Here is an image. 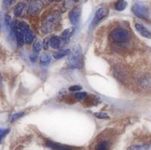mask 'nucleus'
Masks as SVG:
<instances>
[{
  "mask_svg": "<svg viewBox=\"0 0 151 150\" xmlns=\"http://www.w3.org/2000/svg\"><path fill=\"white\" fill-rule=\"evenodd\" d=\"M56 1H60V0H56Z\"/></svg>",
  "mask_w": 151,
  "mask_h": 150,
  "instance_id": "473e14b6",
  "label": "nucleus"
},
{
  "mask_svg": "<svg viewBox=\"0 0 151 150\" xmlns=\"http://www.w3.org/2000/svg\"><path fill=\"white\" fill-rule=\"evenodd\" d=\"M4 3L5 5L9 6L11 4H13V1H12V0H4Z\"/></svg>",
  "mask_w": 151,
  "mask_h": 150,
  "instance_id": "c85d7f7f",
  "label": "nucleus"
},
{
  "mask_svg": "<svg viewBox=\"0 0 151 150\" xmlns=\"http://www.w3.org/2000/svg\"><path fill=\"white\" fill-rule=\"evenodd\" d=\"M43 1L41 0H30L28 6V13L32 16L38 14L43 8Z\"/></svg>",
  "mask_w": 151,
  "mask_h": 150,
  "instance_id": "39448f33",
  "label": "nucleus"
},
{
  "mask_svg": "<svg viewBox=\"0 0 151 150\" xmlns=\"http://www.w3.org/2000/svg\"><path fill=\"white\" fill-rule=\"evenodd\" d=\"M73 34V29L72 28H68V29H65L61 34V40L63 41V42L66 43L69 41V38H71V36Z\"/></svg>",
  "mask_w": 151,
  "mask_h": 150,
  "instance_id": "9b49d317",
  "label": "nucleus"
},
{
  "mask_svg": "<svg viewBox=\"0 0 151 150\" xmlns=\"http://www.w3.org/2000/svg\"><path fill=\"white\" fill-rule=\"evenodd\" d=\"M67 58V64L71 68L80 69L82 66V54L80 47H75Z\"/></svg>",
  "mask_w": 151,
  "mask_h": 150,
  "instance_id": "f257e3e1",
  "label": "nucleus"
},
{
  "mask_svg": "<svg viewBox=\"0 0 151 150\" xmlns=\"http://www.w3.org/2000/svg\"><path fill=\"white\" fill-rule=\"evenodd\" d=\"M94 116L98 119H109V116L107 113H102V112H97V113H94Z\"/></svg>",
  "mask_w": 151,
  "mask_h": 150,
  "instance_id": "412c9836",
  "label": "nucleus"
},
{
  "mask_svg": "<svg viewBox=\"0 0 151 150\" xmlns=\"http://www.w3.org/2000/svg\"><path fill=\"white\" fill-rule=\"evenodd\" d=\"M47 147L53 150H74L73 147L64 144H59V143L54 142V141H48L46 143Z\"/></svg>",
  "mask_w": 151,
  "mask_h": 150,
  "instance_id": "6e6552de",
  "label": "nucleus"
},
{
  "mask_svg": "<svg viewBox=\"0 0 151 150\" xmlns=\"http://www.w3.org/2000/svg\"><path fill=\"white\" fill-rule=\"evenodd\" d=\"M109 143L107 141H103L99 143L95 147V150H109Z\"/></svg>",
  "mask_w": 151,
  "mask_h": 150,
  "instance_id": "dca6fc26",
  "label": "nucleus"
},
{
  "mask_svg": "<svg viewBox=\"0 0 151 150\" xmlns=\"http://www.w3.org/2000/svg\"><path fill=\"white\" fill-rule=\"evenodd\" d=\"M130 32L124 28H116L114 29L111 33V39L116 44H122L125 43L129 40Z\"/></svg>",
  "mask_w": 151,
  "mask_h": 150,
  "instance_id": "f03ea898",
  "label": "nucleus"
},
{
  "mask_svg": "<svg viewBox=\"0 0 151 150\" xmlns=\"http://www.w3.org/2000/svg\"><path fill=\"white\" fill-rule=\"evenodd\" d=\"M51 60V56L48 54H44L41 56L40 58V62L41 63H47Z\"/></svg>",
  "mask_w": 151,
  "mask_h": 150,
  "instance_id": "aec40b11",
  "label": "nucleus"
},
{
  "mask_svg": "<svg viewBox=\"0 0 151 150\" xmlns=\"http://www.w3.org/2000/svg\"><path fill=\"white\" fill-rule=\"evenodd\" d=\"M127 5H128V3H127V1L125 0H118L115 3L114 8L117 11H123L126 8Z\"/></svg>",
  "mask_w": 151,
  "mask_h": 150,
  "instance_id": "ddd939ff",
  "label": "nucleus"
},
{
  "mask_svg": "<svg viewBox=\"0 0 151 150\" xmlns=\"http://www.w3.org/2000/svg\"><path fill=\"white\" fill-rule=\"evenodd\" d=\"M82 89V87L80 86V85H72V86L69 87V90L71 91H81Z\"/></svg>",
  "mask_w": 151,
  "mask_h": 150,
  "instance_id": "a878e982",
  "label": "nucleus"
},
{
  "mask_svg": "<svg viewBox=\"0 0 151 150\" xmlns=\"http://www.w3.org/2000/svg\"><path fill=\"white\" fill-rule=\"evenodd\" d=\"M24 42L27 44H31L34 39L33 33L30 30H29L27 32H24Z\"/></svg>",
  "mask_w": 151,
  "mask_h": 150,
  "instance_id": "a211bd4d",
  "label": "nucleus"
},
{
  "mask_svg": "<svg viewBox=\"0 0 151 150\" xmlns=\"http://www.w3.org/2000/svg\"><path fill=\"white\" fill-rule=\"evenodd\" d=\"M132 12L135 16L139 18H141V19L147 20L149 18L148 9L145 6L141 4L137 3V4H134V6L132 7Z\"/></svg>",
  "mask_w": 151,
  "mask_h": 150,
  "instance_id": "20e7f679",
  "label": "nucleus"
},
{
  "mask_svg": "<svg viewBox=\"0 0 151 150\" xmlns=\"http://www.w3.org/2000/svg\"><path fill=\"white\" fill-rule=\"evenodd\" d=\"M24 7H25V4H24L23 2H19V4H16V7H15L14 8L15 16H17V17L20 16L21 15H22V12H23L24 9Z\"/></svg>",
  "mask_w": 151,
  "mask_h": 150,
  "instance_id": "2eb2a0df",
  "label": "nucleus"
},
{
  "mask_svg": "<svg viewBox=\"0 0 151 150\" xmlns=\"http://www.w3.org/2000/svg\"><path fill=\"white\" fill-rule=\"evenodd\" d=\"M15 30V35H16V41H17L18 44L19 46H22L24 42V34L23 32L19 29H14Z\"/></svg>",
  "mask_w": 151,
  "mask_h": 150,
  "instance_id": "9d476101",
  "label": "nucleus"
},
{
  "mask_svg": "<svg viewBox=\"0 0 151 150\" xmlns=\"http://www.w3.org/2000/svg\"><path fill=\"white\" fill-rule=\"evenodd\" d=\"M37 57H38V56H37V54H31L30 57H29V60H31L32 62H35L37 60Z\"/></svg>",
  "mask_w": 151,
  "mask_h": 150,
  "instance_id": "cd10ccee",
  "label": "nucleus"
},
{
  "mask_svg": "<svg viewBox=\"0 0 151 150\" xmlns=\"http://www.w3.org/2000/svg\"><path fill=\"white\" fill-rule=\"evenodd\" d=\"M23 115H24L23 112H21V113H15V114H13V116H11L10 121H11L12 122L14 121H16V119H19L20 117H22Z\"/></svg>",
  "mask_w": 151,
  "mask_h": 150,
  "instance_id": "393cba45",
  "label": "nucleus"
},
{
  "mask_svg": "<svg viewBox=\"0 0 151 150\" xmlns=\"http://www.w3.org/2000/svg\"><path fill=\"white\" fill-rule=\"evenodd\" d=\"M135 27L136 29L137 30V32H138L140 35H142L145 38L151 39V32L148 29H147L144 25L141 24L137 23L135 24Z\"/></svg>",
  "mask_w": 151,
  "mask_h": 150,
  "instance_id": "1a4fd4ad",
  "label": "nucleus"
},
{
  "mask_svg": "<svg viewBox=\"0 0 151 150\" xmlns=\"http://www.w3.org/2000/svg\"><path fill=\"white\" fill-rule=\"evenodd\" d=\"M49 44H50V41H48V39H44V44H43V46H44V49L45 50L48 49L49 48Z\"/></svg>",
  "mask_w": 151,
  "mask_h": 150,
  "instance_id": "bb28decb",
  "label": "nucleus"
},
{
  "mask_svg": "<svg viewBox=\"0 0 151 150\" xmlns=\"http://www.w3.org/2000/svg\"><path fill=\"white\" fill-rule=\"evenodd\" d=\"M16 1V0H12V1H13V2H14V1Z\"/></svg>",
  "mask_w": 151,
  "mask_h": 150,
  "instance_id": "7c9ffc66",
  "label": "nucleus"
},
{
  "mask_svg": "<svg viewBox=\"0 0 151 150\" xmlns=\"http://www.w3.org/2000/svg\"><path fill=\"white\" fill-rule=\"evenodd\" d=\"M75 97L78 99H83L87 97V94L86 92H78L75 94Z\"/></svg>",
  "mask_w": 151,
  "mask_h": 150,
  "instance_id": "b1692460",
  "label": "nucleus"
},
{
  "mask_svg": "<svg viewBox=\"0 0 151 150\" xmlns=\"http://www.w3.org/2000/svg\"><path fill=\"white\" fill-rule=\"evenodd\" d=\"M9 132H10L9 129H0V144L1 143V141L4 138V137L7 134H8Z\"/></svg>",
  "mask_w": 151,
  "mask_h": 150,
  "instance_id": "4be33fe9",
  "label": "nucleus"
},
{
  "mask_svg": "<svg viewBox=\"0 0 151 150\" xmlns=\"http://www.w3.org/2000/svg\"><path fill=\"white\" fill-rule=\"evenodd\" d=\"M108 14V10L106 7H100L97 10L94 16V19H93L92 22H91V26H94L97 25L100 21L103 19H104Z\"/></svg>",
  "mask_w": 151,
  "mask_h": 150,
  "instance_id": "423d86ee",
  "label": "nucleus"
},
{
  "mask_svg": "<svg viewBox=\"0 0 151 150\" xmlns=\"http://www.w3.org/2000/svg\"><path fill=\"white\" fill-rule=\"evenodd\" d=\"M129 150H151V143L146 145H136L133 146Z\"/></svg>",
  "mask_w": 151,
  "mask_h": 150,
  "instance_id": "f3484780",
  "label": "nucleus"
},
{
  "mask_svg": "<svg viewBox=\"0 0 151 150\" xmlns=\"http://www.w3.org/2000/svg\"><path fill=\"white\" fill-rule=\"evenodd\" d=\"M41 43H40L39 41L36 40V41L34 42L33 46H32V49H33V51L35 53H38L40 51H41Z\"/></svg>",
  "mask_w": 151,
  "mask_h": 150,
  "instance_id": "6ab92c4d",
  "label": "nucleus"
},
{
  "mask_svg": "<svg viewBox=\"0 0 151 150\" xmlns=\"http://www.w3.org/2000/svg\"><path fill=\"white\" fill-rule=\"evenodd\" d=\"M50 45L53 49H58L60 45V39L56 35L51 37L50 39Z\"/></svg>",
  "mask_w": 151,
  "mask_h": 150,
  "instance_id": "f8f14e48",
  "label": "nucleus"
},
{
  "mask_svg": "<svg viewBox=\"0 0 151 150\" xmlns=\"http://www.w3.org/2000/svg\"><path fill=\"white\" fill-rule=\"evenodd\" d=\"M1 82H2V79H1V74H0V89H1Z\"/></svg>",
  "mask_w": 151,
  "mask_h": 150,
  "instance_id": "c756f323",
  "label": "nucleus"
},
{
  "mask_svg": "<svg viewBox=\"0 0 151 150\" xmlns=\"http://www.w3.org/2000/svg\"><path fill=\"white\" fill-rule=\"evenodd\" d=\"M81 15V9L80 7H75L72 11L69 13V17L71 23L73 25H77L79 23Z\"/></svg>",
  "mask_w": 151,
  "mask_h": 150,
  "instance_id": "0eeeda50",
  "label": "nucleus"
},
{
  "mask_svg": "<svg viewBox=\"0 0 151 150\" xmlns=\"http://www.w3.org/2000/svg\"><path fill=\"white\" fill-rule=\"evenodd\" d=\"M4 20H5V24L7 26H11V25L13 24V22H12V18L11 16L9 14H6L4 16Z\"/></svg>",
  "mask_w": 151,
  "mask_h": 150,
  "instance_id": "5701e85b",
  "label": "nucleus"
},
{
  "mask_svg": "<svg viewBox=\"0 0 151 150\" xmlns=\"http://www.w3.org/2000/svg\"><path fill=\"white\" fill-rule=\"evenodd\" d=\"M58 21V15L55 13H51L46 17L43 24L42 30L44 32H50L53 29L56 23Z\"/></svg>",
  "mask_w": 151,
  "mask_h": 150,
  "instance_id": "7ed1b4c3",
  "label": "nucleus"
},
{
  "mask_svg": "<svg viewBox=\"0 0 151 150\" xmlns=\"http://www.w3.org/2000/svg\"><path fill=\"white\" fill-rule=\"evenodd\" d=\"M74 1H78V0H74Z\"/></svg>",
  "mask_w": 151,
  "mask_h": 150,
  "instance_id": "2f4dec72",
  "label": "nucleus"
},
{
  "mask_svg": "<svg viewBox=\"0 0 151 150\" xmlns=\"http://www.w3.org/2000/svg\"><path fill=\"white\" fill-rule=\"evenodd\" d=\"M70 50L69 49H65V50H61V51H56V52L53 53V57L55 59H60L62 57H65V56H67L70 54Z\"/></svg>",
  "mask_w": 151,
  "mask_h": 150,
  "instance_id": "4468645a",
  "label": "nucleus"
}]
</instances>
